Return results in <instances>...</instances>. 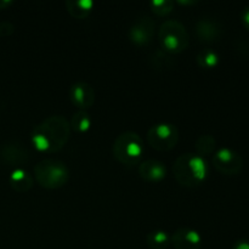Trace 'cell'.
I'll return each mask as SVG.
<instances>
[{
	"instance_id": "obj_5",
	"label": "cell",
	"mask_w": 249,
	"mask_h": 249,
	"mask_svg": "<svg viewBox=\"0 0 249 249\" xmlns=\"http://www.w3.org/2000/svg\"><path fill=\"white\" fill-rule=\"evenodd\" d=\"M158 38L163 50L170 53H179L186 50L190 43V36L185 26L175 19H168L160 26Z\"/></svg>"
},
{
	"instance_id": "obj_17",
	"label": "cell",
	"mask_w": 249,
	"mask_h": 249,
	"mask_svg": "<svg viewBox=\"0 0 249 249\" xmlns=\"http://www.w3.org/2000/svg\"><path fill=\"white\" fill-rule=\"evenodd\" d=\"M147 245L152 249H165L170 245V236L165 231L156 230L147 235Z\"/></svg>"
},
{
	"instance_id": "obj_7",
	"label": "cell",
	"mask_w": 249,
	"mask_h": 249,
	"mask_svg": "<svg viewBox=\"0 0 249 249\" xmlns=\"http://www.w3.org/2000/svg\"><path fill=\"white\" fill-rule=\"evenodd\" d=\"M155 36V22L148 16L136 19L129 31V39L138 46H145L151 43Z\"/></svg>"
},
{
	"instance_id": "obj_22",
	"label": "cell",
	"mask_w": 249,
	"mask_h": 249,
	"mask_svg": "<svg viewBox=\"0 0 249 249\" xmlns=\"http://www.w3.org/2000/svg\"><path fill=\"white\" fill-rule=\"evenodd\" d=\"M233 249H249V242L247 241H240L235 245Z\"/></svg>"
},
{
	"instance_id": "obj_20",
	"label": "cell",
	"mask_w": 249,
	"mask_h": 249,
	"mask_svg": "<svg viewBox=\"0 0 249 249\" xmlns=\"http://www.w3.org/2000/svg\"><path fill=\"white\" fill-rule=\"evenodd\" d=\"M151 9L157 16H165L170 14L174 9V2L169 0H160V1H151Z\"/></svg>"
},
{
	"instance_id": "obj_23",
	"label": "cell",
	"mask_w": 249,
	"mask_h": 249,
	"mask_svg": "<svg viewBox=\"0 0 249 249\" xmlns=\"http://www.w3.org/2000/svg\"><path fill=\"white\" fill-rule=\"evenodd\" d=\"M242 17H243V22H245V24L249 28V9L246 10V11L243 12Z\"/></svg>"
},
{
	"instance_id": "obj_10",
	"label": "cell",
	"mask_w": 249,
	"mask_h": 249,
	"mask_svg": "<svg viewBox=\"0 0 249 249\" xmlns=\"http://www.w3.org/2000/svg\"><path fill=\"white\" fill-rule=\"evenodd\" d=\"M170 243H173L175 249H199L202 237L194 229L180 228L170 236Z\"/></svg>"
},
{
	"instance_id": "obj_3",
	"label": "cell",
	"mask_w": 249,
	"mask_h": 249,
	"mask_svg": "<svg viewBox=\"0 0 249 249\" xmlns=\"http://www.w3.org/2000/svg\"><path fill=\"white\" fill-rule=\"evenodd\" d=\"M34 178L44 189H60L67 184L68 169L61 160L46 158L34 167Z\"/></svg>"
},
{
	"instance_id": "obj_6",
	"label": "cell",
	"mask_w": 249,
	"mask_h": 249,
	"mask_svg": "<svg viewBox=\"0 0 249 249\" xmlns=\"http://www.w3.org/2000/svg\"><path fill=\"white\" fill-rule=\"evenodd\" d=\"M147 141L155 150L160 152L170 151L179 142V130L173 124H156L147 131Z\"/></svg>"
},
{
	"instance_id": "obj_21",
	"label": "cell",
	"mask_w": 249,
	"mask_h": 249,
	"mask_svg": "<svg viewBox=\"0 0 249 249\" xmlns=\"http://www.w3.org/2000/svg\"><path fill=\"white\" fill-rule=\"evenodd\" d=\"M4 31V33H2L1 36H10V34H12V32H14V26H12L11 23H9V22H4V23H0V31Z\"/></svg>"
},
{
	"instance_id": "obj_18",
	"label": "cell",
	"mask_w": 249,
	"mask_h": 249,
	"mask_svg": "<svg viewBox=\"0 0 249 249\" xmlns=\"http://www.w3.org/2000/svg\"><path fill=\"white\" fill-rule=\"evenodd\" d=\"M215 139L212 135H202L196 140L195 147H196L198 156H209L215 150Z\"/></svg>"
},
{
	"instance_id": "obj_4",
	"label": "cell",
	"mask_w": 249,
	"mask_h": 249,
	"mask_svg": "<svg viewBox=\"0 0 249 249\" xmlns=\"http://www.w3.org/2000/svg\"><path fill=\"white\" fill-rule=\"evenodd\" d=\"M143 141L139 134L125 131L118 135L113 143L114 158L124 165H134L143 155Z\"/></svg>"
},
{
	"instance_id": "obj_15",
	"label": "cell",
	"mask_w": 249,
	"mask_h": 249,
	"mask_svg": "<svg viewBox=\"0 0 249 249\" xmlns=\"http://www.w3.org/2000/svg\"><path fill=\"white\" fill-rule=\"evenodd\" d=\"M219 27L209 19H201L196 24V36L204 43H212L219 36Z\"/></svg>"
},
{
	"instance_id": "obj_12",
	"label": "cell",
	"mask_w": 249,
	"mask_h": 249,
	"mask_svg": "<svg viewBox=\"0 0 249 249\" xmlns=\"http://www.w3.org/2000/svg\"><path fill=\"white\" fill-rule=\"evenodd\" d=\"M1 156L7 164L14 167H22L29 160V151L19 143L5 146Z\"/></svg>"
},
{
	"instance_id": "obj_11",
	"label": "cell",
	"mask_w": 249,
	"mask_h": 249,
	"mask_svg": "<svg viewBox=\"0 0 249 249\" xmlns=\"http://www.w3.org/2000/svg\"><path fill=\"white\" fill-rule=\"evenodd\" d=\"M139 174L143 180L148 182H158L167 175L164 163L157 160H147L139 167Z\"/></svg>"
},
{
	"instance_id": "obj_9",
	"label": "cell",
	"mask_w": 249,
	"mask_h": 249,
	"mask_svg": "<svg viewBox=\"0 0 249 249\" xmlns=\"http://www.w3.org/2000/svg\"><path fill=\"white\" fill-rule=\"evenodd\" d=\"M70 99L80 111L90 108L95 102V90L89 83H75L70 89Z\"/></svg>"
},
{
	"instance_id": "obj_1",
	"label": "cell",
	"mask_w": 249,
	"mask_h": 249,
	"mask_svg": "<svg viewBox=\"0 0 249 249\" xmlns=\"http://www.w3.org/2000/svg\"><path fill=\"white\" fill-rule=\"evenodd\" d=\"M70 134V122L65 117L51 116L33 129L32 142L40 152H57L67 143Z\"/></svg>"
},
{
	"instance_id": "obj_19",
	"label": "cell",
	"mask_w": 249,
	"mask_h": 249,
	"mask_svg": "<svg viewBox=\"0 0 249 249\" xmlns=\"http://www.w3.org/2000/svg\"><path fill=\"white\" fill-rule=\"evenodd\" d=\"M197 63L199 67L211 70L219 63V56L212 50H204L197 55Z\"/></svg>"
},
{
	"instance_id": "obj_2",
	"label": "cell",
	"mask_w": 249,
	"mask_h": 249,
	"mask_svg": "<svg viewBox=\"0 0 249 249\" xmlns=\"http://www.w3.org/2000/svg\"><path fill=\"white\" fill-rule=\"evenodd\" d=\"M173 174L177 181L185 187H196L208 175L207 163L201 156L185 153L179 156L173 164Z\"/></svg>"
},
{
	"instance_id": "obj_16",
	"label": "cell",
	"mask_w": 249,
	"mask_h": 249,
	"mask_svg": "<svg viewBox=\"0 0 249 249\" xmlns=\"http://www.w3.org/2000/svg\"><path fill=\"white\" fill-rule=\"evenodd\" d=\"M92 121L90 118L89 113L85 111L75 112L71 119V129H73L77 133H87L91 128Z\"/></svg>"
},
{
	"instance_id": "obj_8",
	"label": "cell",
	"mask_w": 249,
	"mask_h": 249,
	"mask_svg": "<svg viewBox=\"0 0 249 249\" xmlns=\"http://www.w3.org/2000/svg\"><path fill=\"white\" fill-rule=\"evenodd\" d=\"M213 164L219 172L224 174H237L242 168V160L237 153L229 148H221L214 155Z\"/></svg>"
},
{
	"instance_id": "obj_13",
	"label": "cell",
	"mask_w": 249,
	"mask_h": 249,
	"mask_svg": "<svg viewBox=\"0 0 249 249\" xmlns=\"http://www.w3.org/2000/svg\"><path fill=\"white\" fill-rule=\"evenodd\" d=\"M10 184L11 187L17 192H27L32 189L34 184L33 175L29 174L27 170L18 168L14 170L10 177Z\"/></svg>"
},
{
	"instance_id": "obj_14",
	"label": "cell",
	"mask_w": 249,
	"mask_h": 249,
	"mask_svg": "<svg viewBox=\"0 0 249 249\" xmlns=\"http://www.w3.org/2000/svg\"><path fill=\"white\" fill-rule=\"evenodd\" d=\"M65 5L68 14L78 19L87 18L94 7V2L90 0H67Z\"/></svg>"
}]
</instances>
